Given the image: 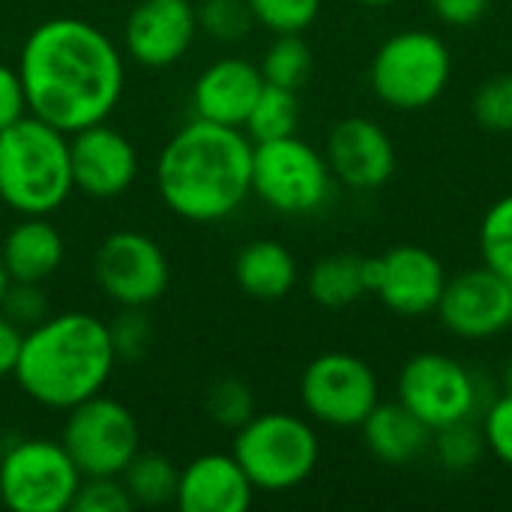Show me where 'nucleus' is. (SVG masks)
I'll return each instance as SVG.
<instances>
[{"label": "nucleus", "instance_id": "12", "mask_svg": "<svg viewBox=\"0 0 512 512\" xmlns=\"http://www.w3.org/2000/svg\"><path fill=\"white\" fill-rule=\"evenodd\" d=\"M93 279L120 309H147L168 291L171 264L153 237L141 231H114L93 255Z\"/></svg>", "mask_w": 512, "mask_h": 512}, {"label": "nucleus", "instance_id": "2", "mask_svg": "<svg viewBox=\"0 0 512 512\" xmlns=\"http://www.w3.org/2000/svg\"><path fill=\"white\" fill-rule=\"evenodd\" d=\"M252 150L255 141L243 129L195 117L156 159L159 198L195 225L228 219L252 195Z\"/></svg>", "mask_w": 512, "mask_h": 512}, {"label": "nucleus", "instance_id": "35", "mask_svg": "<svg viewBox=\"0 0 512 512\" xmlns=\"http://www.w3.org/2000/svg\"><path fill=\"white\" fill-rule=\"evenodd\" d=\"M72 512H132L135 501L120 477H84L75 498Z\"/></svg>", "mask_w": 512, "mask_h": 512}, {"label": "nucleus", "instance_id": "24", "mask_svg": "<svg viewBox=\"0 0 512 512\" xmlns=\"http://www.w3.org/2000/svg\"><path fill=\"white\" fill-rule=\"evenodd\" d=\"M180 471L162 453H135V459L120 474L123 486L129 489L135 507H165L177 495Z\"/></svg>", "mask_w": 512, "mask_h": 512}, {"label": "nucleus", "instance_id": "6", "mask_svg": "<svg viewBox=\"0 0 512 512\" xmlns=\"http://www.w3.org/2000/svg\"><path fill=\"white\" fill-rule=\"evenodd\" d=\"M453 75L450 45L432 30H399L384 39L369 63L375 96L393 111H423L438 102Z\"/></svg>", "mask_w": 512, "mask_h": 512}, {"label": "nucleus", "instance_id": "3", "mask_svg": "<svg viewBox=\"0 0 512 512\" xmlns=\"http://www.w3.org/2000/svg\"><path fill=\"white\" fill-rule=\"evenodd\" d=\"M114 366L108 324L90 312H63L24 333L12 378L30 402L69 411L102 393Z\"/></svg>", "mask_w": 512, "mask_h": 512}, {"label": "nucleus", "instance_id": "25", "mask_svg": "<svg viewBox=\"0 0 512 512\" xmlns=\"http://www.w3.org/2000/svg\"><path fill=\"white\" fill-rule=\"evenodd\" d=\"M300 126V99L297 90H285L276 84H264L243 129L246 135L261 144V141H273V138H285V135H297Z\"/></svg>", "mask_w": 512, "mask_h": 512}, {"label": "nucleus", "instance_id": "29", "mask_svg": "<svg viewBox=\"0 0 512 512\" xmlns=\"http://www.w3.org/2000/svg\"><path fill=\"white\" fill-rule=\"evenodd\" d=\"M207 417L222 426L237 432L243 423L255 417V393L246 381L225 375L207 390Z\"/></svg>", "mask_w": 512, "mask_h": 512}, {"label": "nucleus", "instance_id": "4", "mask_svg": "<svg viewBox=\"0 0 512 512\" xmlns=\"http://www.w3.org/2000/svg\"><path fill=\"white\" fill-rule=\"evenodd\" d=\"M69 135L36 114L0 129V201L21 216H51L72 195Z\"/></svg>", "mask_w": 512, "mask_h": 512}, {"label": "nucleus", "instance_id": "11", "mask_svg": "<svg viewBox=\"0 0 512 512\" xmlns=\"http://www.w3.org/2000/svg\"><path fill=\"white\" fill-rule=\"evenodd\" d=\"M303 411L330 429H360L381 402L375 369L348 351L318 354L300 375Z\"/></svg>", "mask_w": 512, "mask_h": 512}, {"label": "nucleus", "instance_id": "18", "mask_svg": "<svg viewBox=\"0 0 512 512\" xmlns=\"http://www.w3.org/2000/svg\"><path fill=\"white\" fill-rule=\"evenodd\" d=\"M255 486L234 453H204L177 477L174 504L180 512H246Z\"/></svg>", "mask_w": 512, "mask_h": 512}, {"label": "nucleus", "instance_id": "34", "mask_svg": "<svg viewBox=\"0 0 512 512\" xmlns=\"http://www.w3.org/2000/svg\"><path fill=\"white\" fill-rule=\"evenodd\" d=\"M108 333H111L114 354L123 363H135V360L147 357V351L153 345V324L144 315V309H123L108 324Z\"/></svg>", "mask_w": 512, "mask_h": 512}, {"label": "nucleus", "instance_id": "33", "mask_svg": "<svg viewBox=\"0 0 512 512\" xmlns=\"http://www.w3.org/2000/svg\"><path fill=\"white\" fill-rule=\"evenodd\" d=\"M0 315L9 318L24 333L42 324L51 315V303L48 294L42 291V282H9L6 297L0 303Z\"/></svg>", "mask_w": 512, "mask_h": 512}, {"label": "nucleus", "instance_id": "36", "mask_svg": "<svg viewBox=\"0 0 512 512\" xmlns=\"http://www.w3.org/2000/svg\"><path fill=\"white\" fill-rule=\"evenodd\" d=\"M480 426L486 435V450H492V456L498 462L512 468V393L504 390L498 399H492L486 405Z\"/></svg>", "mask_w": 512, "mask_h": 512}, {"label": "nucleus", "instance_id": "31", "mask_svg": "<svg viewBox=\"0 0 512 512\" xmlns=\"http://www.w3.org/2000/svg\"><path fill=\"white\" fill-rule=\"evenodd\" d=\"M198 9V30L216 42H240L255 27V15L246 0H204Z\"/></svg>", "mask_w": 512, "mask_h": 512}, {"label": "nucleus", "instance_id": "43", "mask_svg": "<svg viewBox=\"0 0 512 512\" xmlns=\"http://www.w3.org/2000/svg\"><path fill=\"white\" fill-rule=\"evenodd\" d=\"M507 330H510V333H512V315H510V327H507Z\"/></svg>", "mask_w": 512, "mask_h": 512}, {"label": "nucleus", "instance_id": "39", "mask_svg": "<svg viewBox=\"0 0 512 512\" xmlns=\"http://www.w3.org/2000/svg\"><path fill=\"white\" fill-rule=\"evenodd\" d=\"M21 342H24V330L0 315V378H9L15 372Z\"/></svg>", "mask_w": 512, "mask_h": 512}, {"label": "nucleus", "instance_id": "10", "mask_svg": "<svg viewBox=\"0 0 512 512\" xmlns=\"http://www.w3.org/2000/svg\"><path fill=\"white\" fill-rule=\"evenodd\" d=\"M396 396L432 432L474 420L483 408V387L477 375L462 360L438 351L414 354L402 366Z\"/></svg>", "mask_w": 512, "mask_h": 512}, {"label": "nucleus", "instance_id": "16", "mask_svg": "<svg viewBox=\"0 0 512 512\" xmlns=\"http://www.w3.org/2000/svg\"><path fill=\"white\" fill-rule=\"evenodd\" d=\"M198 36V9L189 0H141L126 18V54L147 66L165 69L186 57Z\"/></svg>", "mask_w": 512, "mask_h": 512}, {"label": "nucleus", "instance_id": "1", "mask_svg": "<svg viewBox=\"0 0 512 512\" xmlns=\"http://www.w3.org/2000/svg\"><path fill=\"white\" fill-rule=\"evenodd\" d=\"M18 75L27 111L72 135L108 120L123 96L126 66L114 39L81 18H48L21 45Z\"/></svg>", "mask_w": 512, "mask_h": 512}, {"label": "nucleus", "instance_id": "8", "mask_svg": "<svg viewBox=\"0 0 512 512\" xmlns=\"http://www.w3.org/2000/svg\"><path fill=\"white\" fill-rule=\"evenodd\" d=\"M81 480L60 441L21 438L0 459V501L12 512H66Z\"/></svg>", "mask_w": 512, "mask_h": 512}, {"label": "nucleus", "instance_id": "26", "mask_svg": "<svg viewBox=\"0 0 512 512\" xmlns=\"http://www.w3.org/2000/svg\"><path fill=\"white\" fill-rule=\"evenodd\" d=\"M312 63V48L300 33H276L258 69L264 75V84L300 90L312 75Z\"/></svg>", "mask_w": 512, "mask_h": 512}, {"label": "nucleus", "instance_id": "38", "mask_svg": "<svg viewBox=\"0 0 512 512\" xmlns=\"http://www.w3.org/2000/svg\"><path fill=\"white\" fill-rule=\"evenodd\" d=\"M27 114V96L18 69L0 63V129L12 126Z\"/></svg>", "mask_w": 512, "mask_h": 512}, {"label": "nucleus", "instance_id": "21", "mask_svg": "<svg viewBox=\"0 0 512 512\" xmlns=\"http://www.w3.org/2000/svg\"><path fill=\"white\" fill-rule=\"evenodd\" d=\"M63 237L48 216H21L0 246V261L12 282H45L63 264Z\"/></svg>", "mask_w": 512, "mask_h": 512}, {"label": "nucleus", "instance_id": "30", "mask_svg": "<svg viewBox=\"0 0 512 512\" xmlns=\"http://www.w3.org/2000/svg\"><path fill=\"white\" fill-rule=\"evenodd\" d=\"M474 120L480 129L492 135H510L512 132V72H498L486 78L471 102Z\"/></svg>", "mask_w": 512, "mask_h": 512}, {"label": "nucleus", "instance_id": "27", "mask_svg": "<svg viewBox=\"0 0 512 512\" xmlns=\"http://www.w3.org/2000/svg\"><path fill=\"white\" fill-rule=\"evenodd\" d=\"M432 450H435L438 462L444 465V471L468 474L486 456L483 426H477L474 420H462V423L444 426V429L432 432Z\"/></svg>", "mask_w": 512, "mask_h": 512}, {"label": "nucleus", "instance_id": "5", "mask_svg": "<svg viewBox=\"0 0 512 512\" xmlns=\"http://www.w3.org/2000/svg\"><path fill=\"white\" fill-rule=\"evenodd\" d=\"M234 459L252 480L255 492H291L303 486L321 459L318 432L306 417L264 411L234 432Z\"/></svg>", "mask_w": 512, "mask_h": 512}, {"label": "nucleus", "instance_id": "7", "mask_svg": "<svg viewBox=\"0 0 512 512\" xmlns=\"http://www.w3.org/2000/svg\"><path fill=\"white\" fill-rule=\"evenodd\" d=\"M252 192L276 213H318L333 192V174L321 150L297 135L261 141L252 150Z\"/></svg>", "mask_w": 512, "mask_h": 512}, {"label": "nucleus", "instance_id": "13", "mask_svg": "<svg viewBox=\"0 0 512 512\" xmlns=\"http://www.w3.org/2000/svg\"><path fill=\"white\" fill-rule=\"evenodd\" d=\"M447 285L441 258L417 243L390 246L384 255L369 258V291L396 315L420 318L438 309Z\"/></svg>", "mask_w": 512, "mask_h": 512}, {"label": "nucleus", "instance_id": "22", "mask_svg": "<svg viewBox=\"0 0 512 512\" xmlns=\"http://www.w3.org/2000/svg\"><path fill=\"white\" fill-rule=\"evenodd\" d=\"M234 279L240 291L261 303H276L288 297L297 285V261L291 249L279 240H252L237 252Z\"/></svg>", "mask_w": 512, "mask_h": 512}, {"label": "nucleus", "instance_id": "14", "mask_svg": "<svg viewBox=\"0 0 512 512\" xmlns=\"http://www.w3.org/2000/svg\"><path fill=\"white\" fill-rule=\"evenodd\" d=\"M441 324L459 339H492L510 327L512 285L486 264L447 279L438 300Z\"/></svg>", "mask_w": 512, "mask_h": 512}, {"label": "nucleus", "instance_id": "15", "mask_svg": "<svg viewBox=\"0 0 512 512\" xmlns=\"http://www.w3.org/2000/svg\"><path fill=\"white\" fill-rule=\"evenodd\" d=\"M69 159L75 189L96 201L123 195L138 177L135 144L105 120L69 135Z\"/></svg>", "mask_w": 512, "mask_h": 512}, {"label": "nucleus", "instance_id": "28", "mask_svg": "<svg viewBox=\"0 0 512 512\" xmlns=\"http://www.w3.org/2000/svg\"><path fill=\"white\" fill-rule=\"evenodd\" d=\"M483 264L512 285V192L498 198L480 222Z\"/></svg>", "mask_w": 512, "mask_h": 512}, {"label": "nucleus", "instance_id": "23", "mask_svg": "<svg viewBox=\"0 0 512 512\" xmlns=\"http://www.w3.org/2000/svg\"><path fill=\"white\" fill-rule=\"evenodd\" d=\"M309 297L324 309H348L360 303L369 291V258L360 255H327L306 279Z\"/></svg>", "mask_w": 512, "mask_h": 512}, {"label": "nucleus", "instance_id": "9", "mask_svg": "<svg viewBox=\"0 0 512 512\" xmlns=\"http://www.w3.org/2000/svg\"><path fill=\"white\" fill-rule=\"evenodd\" d=\"M60 444L84 477H120L141 450L135 414L102 393L66 411Z\"/></svg>", "mask_w": 512, "mask_h": 512}, {"label": "nucleus", "instance_id": "17", "mask_svg": "<svg viewBox=\"0 0 512 512\" xmlns=\"http://www.w3.org/2000/svg\"><path fill=\"white\" fill-rule=\"evenodd\" d=\"M324 159L333 180L348 189H381L396 174V144L387 129L369 117H345L327 138Z\"/></svg>", "mask_w": 512, "mask_h": 512}, {"label": "nucleus", "instance_id": "20", "mask_svg": "<svg viewBox=\"0 0 512 512\" xmlns=\"http://www.w3.org/2000/svg\"><path fill=\"white\" fill-rule=\"evenodd\" d=\"M366 450L390 468H405L432 450V429L420 423L399 399L378 402L375 411L360 423Z\"/></svg>", "mask_w": 512, "mask_h": 512}, {"label": "nucleus", "instance_id": "32", "mask_svg": "<svg viewBox=\"0 0 512 512\" xmlns=\"http://www.w3.org/2000/svg\"><path fill=\"white\" fill-rule=\"evenodd\" d=\"M255 24L267 27L270 33H303L321 15L324 0H246Z\"/></svg>", "mask_w": 512, "mask_h": 512}, {"label": "nucleus", "instance_id": "41", "mask_svg": "<svg viewBox=\"0 0 512 512\" xmlns=\"http://www.w3.org/2000/svg\"><path fill=\"white\" fill-rule=\"evenodd\" d=\"M357 3H363V6H369V9H384V6H393V3H399V0H357Z\"/></svg>", "mask_w": 512, "mask_h": 512}, {"label": "nucleus", "instance_id": "37", "mask_svg": "<svg viewBox=\"0 0 512 512\" xmlns=\"http://www.w3.org/2000/svg\"><path fill=\"white\" fill-rule=\"evenodd\" d=\"M495 0H429L435 18L447 27H471L489 15Z\"/></svg>", "mask_w": 512, "mask_h": 512}, {"label": "nucleus", "instance_id": "42", "mask_svg": "<svg viewBox=\"0 0 512 512\" xmlns=\"http://www.w3.org/2000/svg\"><path fill=\"white\" fill-rule=\"evenodd\" d=\"M504 390L512 393V357L507 360V366H504Z\"/></svg>", "mask_w": 512, "mask_h": 512}, {"label": "nucleus", "instance_id": "19", "mask_svg": "<svg viewBox=\"0 0 512 512\" xmlns=\"http://www.w3.org/2000/svg\"><path fill=\"white\" fill-rule=\"evenodd\" d=\"M261 87H264V75L252 60L246 57L213 60L192 84L195 117L243 129Z\"/></svg>", "mask_w": 512, "mask_h": 512}, {"label": "nucleus", "instance_id": "40", "mask_svg": "<svg viewBox=\"0 0 512 512\" xmlns=\"http://www.w3.org/2000/svg\"><path fill=\"white\" fill-rule=\"evenodd\" d=\"M9 273H6V267H3V261H0V303H3V297H6V288H9Z\"/></svg>", "mask_w": 512, "mask_h": 512}]
</instances>
